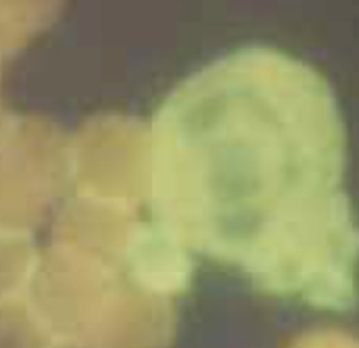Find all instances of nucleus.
Instances as JSON below:
<instances>
[{"label": "nucleus", "mask_w": 359, "mask_h": 348, "mask_svg": "<svg viewBox=\"0 0 359 348\" xmlns=\"http://www.w3.org/2000/svg\"><path fill=\"white\" fill-rule=\"evenodd\" d=\"M152 211L189 251L319 310L357 304L359 224L336 97L309 64L235 51L180 83L150 127Z\"/></svg>", "instance_id": "obj_1"}, {"label": "nucleus", "mask_w": 359, "mask_h": 348, "mask_svg": "<svg viewBox=\"0 0 359 348\" xmlns=\"http://www.w3.org/2000/svg\"><path fill=\"white\" fill-rule=\"evenodd\" d=\"M287 348H359V340L338 329H317L300 335Z\"/></svg>", "instance_id": "obj_2"}]
</instances>
